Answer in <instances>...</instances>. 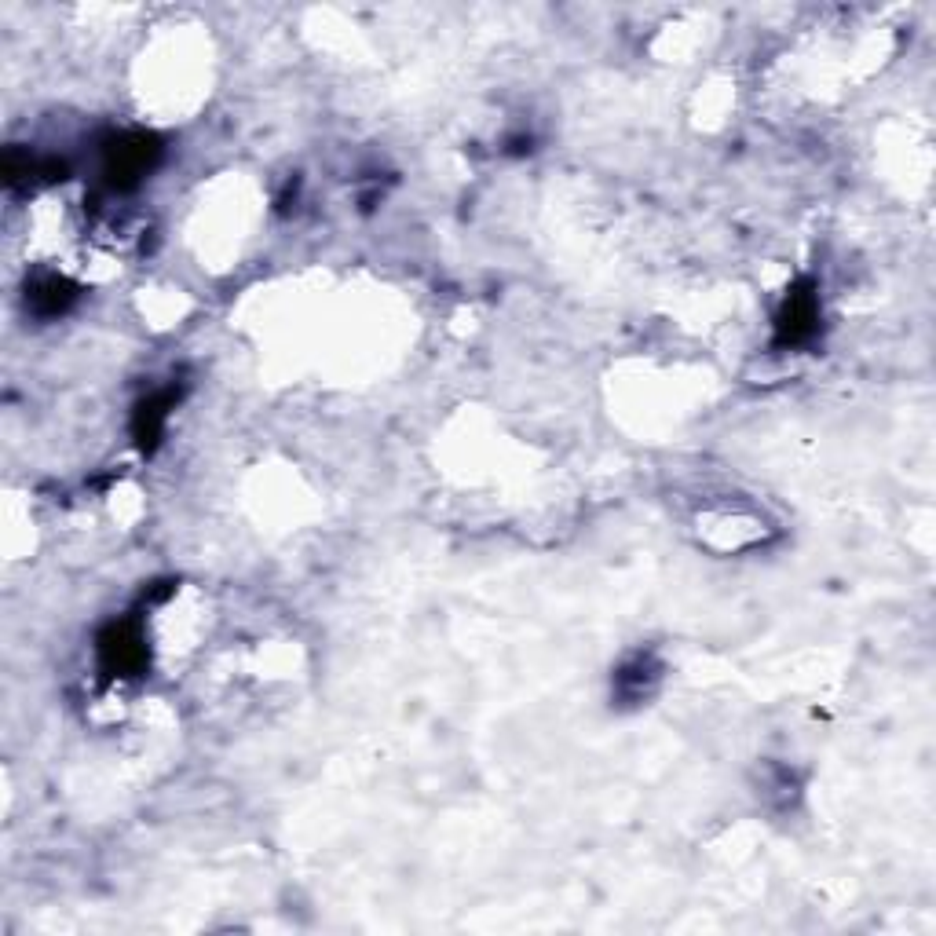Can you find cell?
<instances>
[{
  "label": "cell",
  "mask_w": 936,
  "mask_h": 936,
  "mask_svg": "<svg viewBox=\"0 0 936 936\" xmlns=\"http://www.w3.org/2000/svg\"><path fill=\"white\" fill-rule=\"evenodd\" d=\"M812 322H816V300L809 297V293H794L787 304V315H783V333H787V341H801V337H809L812 333Z\"/></svg>",
  "instance_id": "obj_1"
}]
</instances>
